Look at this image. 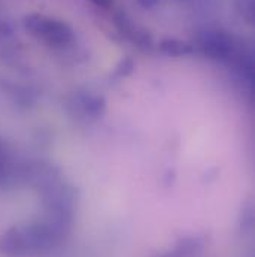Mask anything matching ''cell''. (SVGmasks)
I'll return each instance as SVG.
<instances>
[{"mask_svg":"<svg viewBox=\"0 0 255 257\" xmlns=\"http://www.w3.org/2000/svg\"><path fill=\"white\" fill-rule=\"evenodd\" d=\"M131 69H133V62L130 60V59H126L124 62H121V64L118 66V69H117V73H123V75H126V73H130L131 72Z\"/></svg>","mask_w":255,"mask_h":257,"instance_id":"cell-7","label":"cell"},{"mask_svg":"<svg viewBox=\"0 0 255 257\" xmlns=\"http://www.w3.org/2000/svg\"><path fill=\"white\" fill-rule=\"evenodd\" d=\"M62 236L59 224L36 223L15 226L0 235V253L6 257H26L39 254L54 247Z\"/></svg>","mask_w":255,"mask_h":257,"instance_id":"cell-1","label":"cell"},{"mask_svg":"<svg viewBox=\"0 0 255 257\" xmlns=\"http://www.w3.org/2000/svg\"><path fill=\"white\" fill-rule=\"evenodd\" d=\"M11 172V157L6 147L0 142V180L6 178Z\"/></svg>","mask_w":255,"mask_h":257,"instance_id":"cell-6","label":"cell"},{"mask_svg":"<svg viewBox=\"0 0 255 257\" xmlns=\"http://www.w3.org/2000/svg\"><path fill=\"white\" fill-rule=\"evenodd\" d=\"M69 108L73 109L72 115H78L76 118H97L105 111V102L93 94H76L73 96Z\"/></svg>","mask_w":255,"mask_h":257,"instance_id":"cell-4","label":"cell"},{"mask_svg":"<svg viewBox=\"0 0 255 257\" xmlns=\"http://www.w3.org/2000/svg\"><path fill=\"white\" fill-rule=\"evenodd\" d=\"M136 2H137V5L142 6L143 9H151V8H154L155 5H158L160 0H136Z\"/></svg>","mask_w":255,"mask_h":257,"instance_id":"cell-9","label":"cell"},{"mask_svg":"<svg viewBox=\"0 0 255 257\" xmlns=\"http://www.w3.org/2000/svg\"><path fill=\"white\" fill-rule=\"evenodd\" d=\"M160 50L170 56H185L192 53V47L187 42L178 41V39H164L160 44Z\"/></svg>","mask_w":255,"mask_h":257,"instance_id":"cell-5","label":"cell"},{"mask_svg":"<svg viewBox=\"0 0 255 257\" xmlns=\"http://www.w3.org/2000/svg\"><path fill=\"white\" fill-rule=\"evenodd\" d=\"M91 2L102 9H111L114 5V0H91Z\"/></svg>","mask_w":255,"mask_h":257,"instance_id":"cell-8","label":"cell"},{"mask_svg":"<svg viewBox=\"0 0 255 257\" xmlns=\"http://www.w3.org/2000/svg\"><path fill=\"white\" fill-rule=\"evenodd\" d=\"M24 29L33 38L54 48H62L73 41V30L64 21L42 14H30L24 17Z\"/></svg>","mask_w":255,"mask_h":257,"instance_id":"cell-2","label":"cell"},{"mask_svg":"<svg viewBox=\"0 0 255 257\" xmlns=\"http://www.w3.org/2000/svg\"><path fill=\"white\" fill-rule=\"evenodd\" d=\"M200 48L206 56L216 60H227L234 54L233 36L222 30H209L200 36Z\"/></svg>","mask_w":255,"mask_h":257,"instance_id":"cell-3","label":"cell"}]
</instances>
